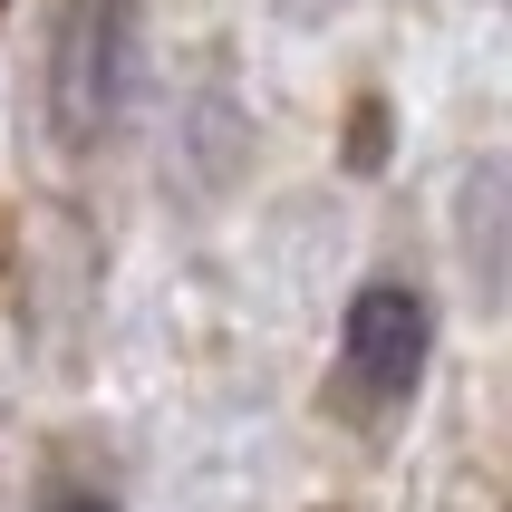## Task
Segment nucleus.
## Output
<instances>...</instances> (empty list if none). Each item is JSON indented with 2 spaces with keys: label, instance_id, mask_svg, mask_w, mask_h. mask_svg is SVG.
Instances as JSON below:
<instances>
[{
  "label": "nucleus",
  "instance_id": "1",
  "mask_svg": "<svg viewBox=\"0 0 512 512\" xmlns=\"http://www.w3.org/2000/svg\"><path fill=\"white\" fill-rule=\"evenodd\" d=\"M116 49H126V0H68L58 49H49V107H58V136L68 145H97V126H107Z\"/></svg>",
  "mask_w": 512,
  "mask_h": 512
},
{
  "label": "nucleus",
  "instance_id": "2",
  "mask_svg": "<svg viewBox=\"0 0 512 512\" xmlns=\"http://www.w3.org/2000/svg\"><path fill=\"white\" fill-rule=\"evenodd\" d=\"M426 368V300L416 290H358L348 300V377L368 397H406Z\"/></svg>",
  "mask_w": 512,
  "mask_h": 512
},
{
  "label": "nucleus",
  "instance_id": "3",
  "mask_svg": "<svg viewBox=\"0 0 512 512\" xmlns=\"http://www.w3.org/2000/svg\"><path fill=\"white\" fill-rule=\"evenodd\" d=\"M58 512H107V503H87V493H78V503H58Z\"/></svg>",
  "mask_w": 512,
  "mask_h": 512
},
{
  "label": "nucleus",
  "instance_id": "4",
  "mask_svg": "<svg viewBox=\"0 0 512 512\" xmlns=\"http://www.w3.org/2000/svg\"><path fill=\"white\" fill-rule=\"evenodd\" d=\"M0 10H10V0H0Z\"/></svg>",
  "mask_w": 512,
  "mask_h": 512
}]
</instances>
